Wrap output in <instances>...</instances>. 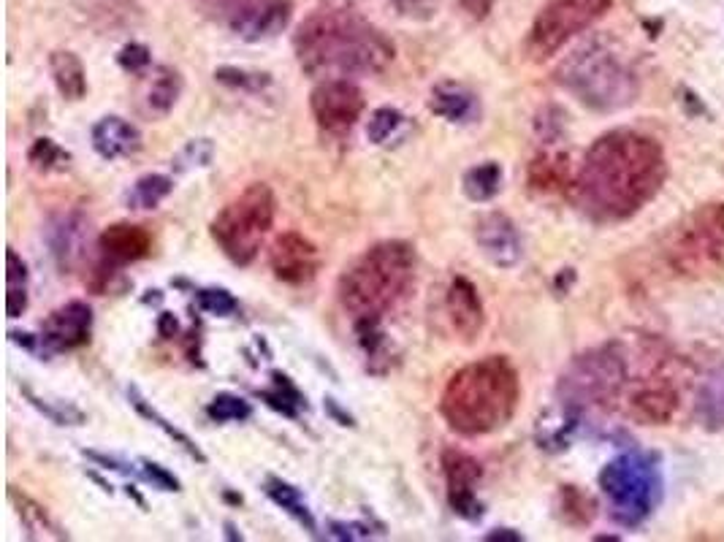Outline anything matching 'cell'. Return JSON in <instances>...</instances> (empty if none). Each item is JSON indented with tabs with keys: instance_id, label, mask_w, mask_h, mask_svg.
<instances>
[{
	"instance_id": "obj_1",
	"label": "cell",
	"mask_w": 724,
	"mask_h": 542,
	"mask_svg": "<svg viewBox=\"0 0 724 542\" xmlns=\"http://www.w3.org/2000/svg\"><path fill=\"white\" fill-rule=\"evenodd\" d=\"M665 177L668 160L659 141L630 128L608 131L589 147L575 174V204L597 223H619L638 215Z\"/></svg>"
},
{
	"instance_id": "obj_2",
	"label": "cell",
	"mask_w": 724,
	"mask_h": 542,
	"mask_svg": "<svg viewBox=\"0 0 724 542\" xmlns=\"http://www.w3.org/2000/svg\"><path fill=\"white\" fill-rule=\"evenodd\" d=\"M296 63L312 79L383 74L396 57L394 41L353 11H318L293 33Z\"/></svg>"
},
{
	"instance_id": "obj_3",
	"label": "cell",
	"mask_w": 724,
	"mask_h": 542,
	"mask_svg": "<svg viewBox=\"0 0 724 542\" xmlns=\"http://www.w3.org/2000/svg\"><path fill=\"white\" fill-rule=\"evenodd\" d=\"M521 380L505 356H486L461 366L440 399L445 423L461 437H483L505 429L516 415Z\"/></svg>"
},
{
	"instance_id": "obj_4",
	"label": "cell",
	"mask_w": 724,
	"mask_h": 542,
	"mask_svg": "<svg viewBox=\"0 0 724 542\" xmlns=\"http://www.w3.org/2000/svg\"><path fill=\"white\" fill-rule=\"evenodd\" d=\"M413 244L402 239L377 242L358 255L337 282L339 304L353 320H383L394 307L410 296L415 285Z\"/></svg>"
},
{
	"instance_id": "obj_5",
	"label": "cell",
	"mask_w": 724,
	"mask_h": 542,
	"mask_svg": "<svg viewBox=\"0 0 724 542\" xmlns=\"http://www.w3.org/2000/svg\"><path fill=\"white\" fill-rule=\"evenodd\" d=\"M556 76L578 101L592 109H600V112L621 109L635 101V95H638L635 74L602 41H592V44L575 49L573 55L559 66Z\"/></svg>"
},
{
	"instance_id": "obj_6",
	"label": "cell",
	"mask_w": 724,
	"mask_h": 542,
	"mask_svg": "<svg viewBox=\"0 0 724 542\" xmlns=\"http://www.w3.org/2000/svg\"><path fill=\"white\" fill-rule=\"evenodd\" d=\"M665 263L676 277L684 280H711L724 271V204L697 206L681 223L670 228L665 247Z\"/></svg>"
},
{
	"instance_id": "obj_7",
	"label": "cell",
	"mask_w": 724,
	"mask_h": 542,
	"mask_svg": "<svg viewBox=\"0 0 724 542\" xmlns=\"http://www.w3.org/2000/svg\"><path fill=\"white\" fill-rule=\"evenodd\" d=\"M277 217V198L264 182H255L228 201L212 220V239L236 266H250L261 253Z\"/></svg>"
},
{
	"instance_id": "obj_8",
	"label": "cell",
	"mask_w": 724,
	"mask_h": 542,
	"mask_svg": "<svg viewBox=\"0 0 724 542\" xmlns=\"http://www.w3.org/2000/svg\"><path fill=\"white\" fill-rule=\"evenodd\" d=\"M602 494L611 502L613 518L624 526L640 524L659 499V472L643 453H624L600 472Z\"/></svg>"
},
{
	"instance_id": "obj_9",
	"label": "cell",
	"mask_w": 724,
	"mask_h": 542,
	"mask_svg": "<svg viewBox=\"0 0 724 542\" xmlns=\"http://www.w3.org/2000/svg\"><path fill=\"white\" fill-rule=\"evenodd\" d=\"M627 385V361L619 347H600L570 364L559 393L567 407H611Z\"/></svg>"
},
{
	"instance_id": "obj_10",
	"label": "cell",
	"mask_w": 724,
	"mask_h": 542,
	"mask_svg": "<svg viewBox=\"0 0 724 542\" xmlns=\"http://www.w3.org/2000/svg\"><path fill=\"white\" fill-rule=\"evenodd\" d=\"M611 0H551L532 22L527 38V52L532 60H548L565 47L567 41L581 36L594 22L605 17Z\"/></svg>"
},
{
	"instance_id": "obj_11",
	"label": "cell",
	"mask_w": 724,
	"mask_h": 542,
	"mask_svg": "<svg viewBox=\"0 0 724 542\" xmlns=\"http://www.w3.org/2000/svg\"><path fill=\"white\" fill-rule=\"evenodd\" d=\"M193 6L245 41L274 38L293 17V0H193Z\"/></svg>"
},
{
	"instance_id": "obj_12",
	"label": "cell",
	"mask_w": 724,
	"mask_h": 542,
	"mask_svg": "<svg viewBox=\"0 0 724 542\" xmlns=\"http://www.w3.org/2000/svg\"><path fill=\"white\" fill-rule=\"evenodd\" d=\"M310 109L320 131L345 136L364 114V93L350 79H323L312 90Z\"/></svg>"
},
{
	"instance_id": "obj_13",
	"label": "cell",
	"mask_w": 724,
	"mask_h": 542,
	"mask_svg": "<svg viewBox=\"0 0 724 542\" xmlns=\"http://www.w3.org/2000/svg\"><path fill=\"white\" fill-rule=\"evenodd\" d=\"M442 472H445V486H448V502H451L453 513L467 518V521H478L483 515L475 488L483 480V467L475 456L467 450L448 448L442 450Z\"/></svg>"
},
{
	"instance_id": "obj_14",
	"label": "cell",
	"mask_w": 724,
	"mask_h": 542,
	"mask_svg": "<svg viewBox=\"0 0 724 542\" xmlns=\"http://www.w3.org/2000/svg\"><path fill=\"white\" fill-rule=\"evenodd\" d=\"M93 334V309L85 301H68L55 312H49V318L41 323L38 342L52 350V353H68L76 347H85Z\"/></svg>"
},
{
	"instance_id": "obj_15",
	"label": "cell",
	"mask_w": 724,
	"mask_h": 542,
	"mask_svg": "<svg viewBox=\"0 0 724 542\" xmlns=\"http://www.w3.org/2000/svg\"><path fill=\"white\" fill-rule=\"evenodd\" d=\"M269 266L274 277L285 285H307L320 271V250L296 231H285L274 239L269 250Z\"/></svg>"
},
{
	"instance_id": "obj_16",
	"label": "cell",
	"mask_w": 724,
	"mask_h": 542,
	"mask_svg": "<svg viewBox=\"0 0 724 542\" xmlns=\"http://www.w3.org/2000/svg\"><path fill=\"white\" fill-rule=\"evenodd\" d=\"M678 404H681V396H678L676 385L670 383L668 377L649 374L632 388L630 399H627V412L632 421L643 423V426H665L673 421Z\"/></svg>"
},
{
	"instance_id": "obj_17",
	"label": "cell",
	"mask_w": 724,
	"mask_h": 542,
	"mask_svg": "<svg viewBox=\"0 0 724 542\" xmlns=\"http://www.w3.org/2000/svg\"><path fill=\"white\" fill-rule=\"evenodd\" d=\"M475 244L486 258L499 269H513L521 261V236H518L516 225L508 215L502 212H489V215L478 217L475 223Z\"/></svg>"
},
{
	"instance_id": "obj_18",
	"label": "cell",
	"mask_w": 724,
	"mask_h": 542,
	"mask_svg": "<svg viewBox=\"0 0 724 542\" xmlns=\"http://www.w3.org/2000/svg\"><path fill=\"white\" fill-rule=\"evenodd\" d=\"M445 307H448V318L461 342H475L483 334L486 309H483L478 288L467 277H453L448 285V296H445Z\"/></svg>"
},
{
	"instance_id": "obj_19",
	"label": "cell",
	"mask_w": 724,
	"mask_h": 542,
	"mask_svg": "<svg viewBox=\"0 0 724 542\" xmlns=\"http://www.w3.org/2000/svg\"><path fill=\"white\" fill-rule=\"evenodd\" d=\"M98 250H101L106 263L125 266V263L142 261L152 253V236L144 225L114 223L98 236Z\"/></svg>"
},
{
	"instance_id": "obj_20",
	"label": "cell",
	"mask_w": 724,
	"mask_h": 542,
	"mask_svg": "<svg viewBox=\"0 0 724 542\" xmlns=\"http://www.w3.org/2000/svg\"><path fill=\"white\" fill-rule=\"evenodd\" d=\"M93 147L104 160L131 158L142 150V133L133 122L106 114L93 125Z\"/></svg>"
},
{
	"instance_id": "obj_21",
	"label": "cell",
	"mask_w": 724,
	"mask_h": 542,
	"mask_svg": "<svg viewBox=\"0 0 724 542\" xmlns=\"http://www.w3.org/2000/svg\"><path fill=\"white\" fill-rule=\"evenodd\" d=\"M429 109L437 117L453 125H467L480 117V101L478 95L472 93L467 85L459 82H440L432 87L429 93Z\"/></svg>"
},
{
	"instance_id": "obj_22",
	"label": "cell",
	"mask_w": 724,
	"mask_h": 542,
	"mask_svg": "<svg viewBox=\"0 0 724 542\" xmlns=\"http://www.w3.org/2000/svg\"><path fill=\"white\" fill-rule=\"evenodd\" d=\"M573 171H570V158L567 152H540L532 163H529V187L535 193H567L573 190Z\"/></svg>"
},
{
	"instance_id": "obj_23",
	"label": "cell",
	"mask_w": 724,
	"mask_h": 542,
	"mask_svg": "<svg viewBox=\"0 0 724 542\" xmlns=\"http://www.w3.org/2000/svg\"><path fill=\"white\" fill-rule=\"evenodd\" d=\"M9 502L14 505L19 521L25 526L28 540H44V537H49V540H68V534L49 518L47 510L38 505L36 499L22 494L17 486H9Z\"/></svg>"
},
{
	"instance_id": "obj_24",
	"label": "cell",
	"mask_w": 724,
	"mask_h": 542,
	"mask_svg": "<svg viewBox=\"0 0 724 542\" xmlns=\"http://www.w3.org/2000/svg\"><path fill=\"white\" fill-rule=\"evenodd\" d=\"M49 71L55 79L57 93L66 101H82L87 95V71L82 60L68 52V49H57L49 55Z\"/></svg>"
},
{
	"instance_id": "obj_25",
	"label": "cell",
	"mask_w": 724,
	"mask_h": 542,
	"mask_svg": "<svg viewBox=\"0 0 724 542\" xmlns=\"http://www.w3.org/2000/svg\"><path fill=\"white\" fill-rule=\"evenodd\" d=\"M264 491L274 505L283 507L285 513L291 515L296 524L304 526L310 534L318 532V524H315V518H312V510L307 507V502H304V496H301L299 488L291 486V483L283 480V477L269 475L264 483Z\"/></svg>"
},
{
	"instance_id": "obj_26",
	"label": "cell",
	"mask_w": 724,
	"mask_h": 542,
	"mask_svg": "<svg viewBox=\"0 0 724 542\" xmlns=\"http://www.w3.org/2000/svg\"><path fill=\"white\" fill-rule=\"evenodd\" d=\"M179 95H182V76L177 68L171 66H155L150 79V90H147V103L155 114H169L177 106Z\"/></svg>"
},
{
	"instance_id": "obj_27",
	"label": "cell",
	"mask_w": 724,
	"mask_h": 542,
	"mask_svg": "<svg viewBox=\"0 0 724 542\" xmlns=\"http://www.w3.org/2000/svg\"><path fill=\"white\" fill-rule=\"evenodd\" d=\"M461 190L475 204L491 201L502 190V166H499L497 160H486V163L472 166L461 179Z\"/></svg>"
},
{
	"instance_id": "obj_28",
	"label": "cell",
	"mask_w": 724,
	"mask_h": 542,
	"mask_svg": "<svg viewBox=\"0 0 724 542\" xmlns=\"http://www.w3.org/2000/svg\"><path fill=\"white\" fill-rule=\"evenodd\" d=\"M171 190H174V179L166 177V174H144L133 182L128 196H125V204L136 212H147V209L163 204L171 196Z\"/></svg>"
},
{
	"instance_id": "obj_29",
	"label": "cell",
	"mask_w": 724,
	"mask_h": 542,
	"mask_svg": "<svg viewBox=\"0 0 724 542\" xmlns=\"http://www.w3.org/2000/svg\"><path fill=\"white\" fill-rule=\"evenodd\" d=\"M28 309V263L17 250L6 253V315L22 318Z\"/></svg>"
},
{
	"instance_id": "obj_30",
	"label": "cell",
	"mask_w": 724,
	"mask_h": 542,
	"mask_svg": "<svg viewBox=\"0 0 724 542\" xmlns=\"http://www.w3.org/2000/svg\"><path fill=\"white\" fill-rule=\"evenodd\" d=\"M128 399H131V404H133V407H136V412H139L142 418H147V421H150V423H155V426H158V429L163 431V434H166L169 440H174V442H177V445H182V448L188 450L190 456L196 458V461H201V464H207V456L201 453V448H198L196 442L190 440V437H188V434H185V431H179L177 426H174V423L166 421V418H163V415H160V412L155 410V407H152V404L147 402V399H144L142 393L136 391V388H128Z\"/></svg>"
},
{
	"instance_id": "obj_31",
	"label": "cell",
	"mask_w": 724,
	"mask_h": 542,
	"mask_svg": "<svg viewBox=\"0 0 724 542\" xmlns=\"http://www.w3.org/2000/svg\"><path fill=\"white\" fill-rule=\"evenodd\" d=\"M258 396L264 399L269 407H274L277 412H283L288 418H296L301 407H307V399L304 393L293 385V380L288 374L274 372L272 374V388L269 391H258Z\"/></svg>"
},
{
	"instance_id": "obj_32",
	"label": "cell",
	"mask_w": 724,
	"mask_h": 542,
	"mask_svg": "<svg viewBox=\"0 0 724 542\" xmlns=\"http://www.w3.org/2000/svg\"><path fill=\"white\" fill-rule=\"evenodd\" d=\"M30 166L36 171H44V174H52V171H66L68 163H71V155H68L57 141L41 136L30 144L28 150Z\"/></svg>"
},
{
	"instance_id": "obj_33",
	"label": "cell",
	"mask_w": 724,
	"mask_h": 542,
	"mask_svg": "<svg viewBox=\"0 0 724 542\" xmlns=\"http://www.w3.org/2000/svg\"><path fill=\"white\" fill-rule=\"evenodd\" d=\"M402 128H405V114L394 109V106H380V109L369 114L367 139L372 141V144H377V147H383V144L394 139Z\"/></svg>"
},
{
	"instance_id": "obj_34",
	"label": "cell",
	"mask_w": 724,
	"mask_h": 542,
	"mask_svg": "<svg viewBox=\"0 0 724 542\" xmlns=\"http://www.w3.org/2000/svg\"><path fill=\"white\" fill-rule=\"evenodd\" d=\"M559 507L567 524L583 526L594 518V499L575 486H565L559 491Z\"/></svg>"
},
{
	"instance_id": "obj_35",
	"label": "cell",
	"mask_w": 724,
	"mask_h": 542,
	"mask_svg": "<svg viewBox=\"0 0 724 542\" xmlns=\"http://www.w3.org/2000/svg\"><path fill=\"white\" fill-rule=\"evenodd\" d=\"M215 79L220 85L234 87V90H245V93H261L264 87L272 85V76L261 74V71H245V68L223 66L215 71Z\"/></svg>"
},
{
	"instance_id": "obj_36",
	"label": "cell",
	"mask_w": 724,
	"mask_h": 542,
	"mask_svg": "<svg viewBox=\"0 0 724 542\" xmlns=\"http://www.w3.org/2000/svg\"><path fill=\"white\" fill-rule=\"evenodd\" d=\"M207 415L215 423H239L247 421V418L253 415V407H250V402H245V399H239V396L220 393V396H215V399L209 402Z\"/></svg>"
},
{
	"instance_id": "obj_37",
	"label": "cell",
	"mask_w": 724,
	"mask_h": 542,
	"mask_svg": "<svg viewBox=\"0 0 724 542\" xmlns=\"http://www.w3.org/2000/svg\"><path fill=\"white\" fill-rule=\"evenodd\" d=\"M85 225L79 223V217H66V223L60 225L55 231V239H52V244H55V255L60 258V263L63 266H71V261H74L76 255H79V244H82V231Z\"/></svg>"
},
{
	"instance_id": "obj_38",
	"label": "cell",
	"mask_w": 724,
	"mask_h": 542,
	"mask_svg": "<svg viewBox=\"0 0 724 542\" xmlns=\"http://www.w3.org/2000/svg\"><path fill=\"white\" fill-rule=\"evenodd\" d=\"M212 155H215L212 141L193 139V141H188L182 150H179L177 158L171 160V166H174V171H179V174H182V171H190V169H204V166H209Z\"/></svg>"
},
{
	"instance_id": "obj_39",
	"label": "cell",
	"mask_w": 724,
	"mask_h": 542,
	"mask_svg": "<svg viewBox=\"0 0 724 542\" xmlns=\"http://www.w3.org/2000/svg\"><path fill=\"white\" fill-rule=\"evenodd\" d=\"M700 410L708 423L724 426V372L714 374L706 383L703 396H700Z\"/></svg>"
},
{
	"instance_id": "obj_40",
	"label": "cell",
	"mask_w": 724,
	"mask_h": 542,
	"mask_svg": "<svg viewBox=\"0 0 724 542\" xmlns=\"http://www.w3.org/2000/svg\"><path fill=\"white\" fill-rule=\"evenodd\" d=\"M196 304L209 315H217V318H228L239 309V301L226 288H201L196 293Z\"/></svg>"
},
{
	"instance_id": "obj_41",
	"label": "cell",
	"mask_w": 724,
	"mask_h": 542,
	"mask_svg": "<svg viewBox=\"0 0 724 542\" xmlns=\"http://www.w3.org/2000/svg\"><path fill=\"white\" fill-rule=\"evenodd\" d=\"M391 6H394L399 17L413 19V22H426V19H432L440 11L442 0H391Z\"/></svg>"
},
{
	"instance_id": "obj_42",
	"label": "cell",
	"mask_w": 724,
	"mask_h": 542,
	"mask_svg": "<svg viewBox=\"0 0 724 542\" xmlns=\"http://www.w3.org/2000/svg\"><path fill=\"white\" fill-rule=\"evenodd\" d=\"M117 63H120L128 74H144V71L150 68L152 55H150V49L144 47V44H136V41H131V44H125V47L120 49Z\"/></svg>"
},
{
	"instance_id": "obj_43",
	"label": "cell",
	"mask_w": 724,
	"mask_h": 542,
	"mask_svg": "<svg viewBox=\"0 0 724 542\" xmlns=\"http://www.w3.org/2000/svg\"><path fill=\"white\" fill-rule=\"evenodd\" d=\"M144 477L150 480L152 486H158L160 491H179V480L171 475L169 469H163L155 461H142Z\"/></svg>"
},
{
	"instance_id": "obj_44",
	"label": "cell",
	"mask_w": 724,
	"mask_h": 542,
	"mask_svg": "<svg viewBox=\"0 0 724 542\" xmlns=\"http://www.w3.org/2000/svg\"><path fill=\"white\" fill-rule=\"evenodd\" d=\"M494 3H497V0H459L461 11H464L472 22H483V19L489 17Z\"/></svg>"
},
{
	"instance_id": "obj_45",
	"label": "cell",
	"mask_w": 724,
	"mask_h": 542,
	"mask_svg": "<svg viewBox=\"0 0 724 542\" xmlns=\"http://www.w3.org/2000/svg\"><path fill=\"white\" fill-rule=\"evenodd\" d=\"M177 331H179L177 320L171 318L169 312H166V315H163V318H160V334H163V337L169 339V337H174V334H177Z\"/></svg>"
},
{
	"instance_id": "obj_46",
	"label": "cell",
	"mask_w": 724,
	"mask_h": 542,
	"mask_svg": "<svg viewBox=\"0 0 724 542\" xmlns=\"http://www.w3.org/2000/svg\"><path fill=\"white\" fill-rule=\"evenodd\" d=\"M486 540H491V542H494V540H513V542H518V540H521V534L510 532V529H497V532H491L489 537H486Z\"/></svg>"
}]
</instances>
